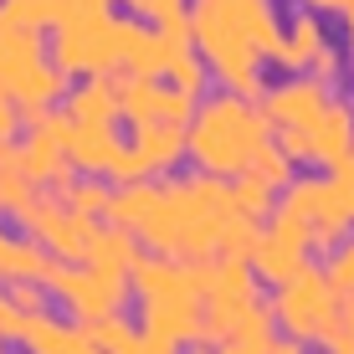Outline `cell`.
<instances>
[{
    "label": "cell",
    "mask_w": 354,
    "mask_h": 354,
    "mask_svg": "<svg viewBox=\"0 0 354 354\" xmlns=\"http://www.w3.org/2000/svg\"><path fill=\"white\" fill-rule=\"evenodd\" d=\"M303 6H308L313 16H344V10L354 6V0H303Z\"/></svg>",
    "instance_id": "cell-37"
},
{
    "label": "cell",
    "mask_w": 354,
    "mask_h": 354,
    "mask_svg": "<svg viewBox=\"0 0 354 354\" xmlns=\"http://www.w3.org/2000/svg\"><path fill=\"white\" fill-rule=\"evenodd\" d=\"M247 175L267 180L272 190H288V185H292V160H288V149H283V144H272V139H267L262 149H257V160H252V169H247Z\"/></svg>",
    "instance_id": "cell-27"
},
{
    "label": "cell",
    "mask_w": 354,
    "mask_h": 354,
    "mask_svg": "<svg viewBox=\"0 0 354 354\" xmlns=\"http://www.w3.org/2000/svg\"><path fill=\"white\" fill-rule=\"evenodd\" d=\"M324 108H328V82L319 77V72H308V77H288L283 88L267 93L262 113H267L272 129H308Z\"/></svg>",
    "instance_id": "cell-12"
},
{
    "label": "cell",
    "mask_w": 354,
    "mask_h": 354,
    "mask_svg": "<svg viewBox=\"0 0 354 354\" xmlns=\"http://www.w3.org/2000/svg\"><path fill=\"white\" fill-rule=\"evenodd\" d=\"M108 201H113V190H108L103 180H77V185L67 190V205L82 211V216H97V211L108 216Z\"/></svg>",
    "instance_id": "cell-29"
},
{
    "label": "cell",
    "mask_w": 354,
    "mask_h": 354,
    "mask_svg": "<svg viewBox=\"0 0 354 354\" xmlns=\"http://www.w3.org/2000/svg\"><path fill=\"white\" fill-rule=\"evenodd\" d=\"M334 185H339V195H344V201H349V211H354V149L334 165Z\"/></svg>",
    "instance_id": "cell-35"
},
{
    "label": "cell",
    "mask_w": 354,
    "mask_h": 354,
    "mask_svg": "<svg viewBox=\"0 0 354 354\" xmlns=\"http://www.w3.org/2000/svg\"><path fill=\"white\" fill-rule=\"evenodd\" d=\"M82 334H88V339H93V344L103 349V354H118V349H124L133 334H139V328H129L124 319H118V313H108V319H93V324H82Z\"/></svg>",
    "instance_id": "cell-28"
},
{
    "label": "cell",
    "mask_w": 354,
    "mask_h": 354,
    "mask_svg": "<svg viewBox=\"0 0 354 354\" xmlns=\"http://www.w3.org/2000/svg\"><path fill=\"white\" fill-rule=\"evenodd\" d=\"M277 211H288L292 221L308 231L313 247H334V241L349 231V221H354L349 201L339 195L334 180H292L283 190V205H277Z\"/></svg>",
    "instance_id": "cell-9"
},
{
    "label": "cell",
    "mask_w": 354,
    "mask_h": 354,
    "mask_svg": "<svg viewBox=\"0 0 354 354\" xmlns=\"http://www.w3.org/2000/svg\"><path fill=\"white\" fill-rule=\"evenodd\" d=\"M124 36H129V21H113L108 10L97 16H77V21H62L57 26V41H52V62L67 72H113L124 67Z\"/></svg>",
    "instance_id": "cell-6"
},
{
    "label": "cell",
    "mask_w": 354,
    "mask_h": 354,
    "mask_svg": "<svg viewBox=\"0 0 354 354\" xmlns=\"http://www.w3.org/2000/svg\"><path fill=\"white\" fill-rule=\"evenodd\" d=\"M190 21L211 77H221L241 97H257L262 62H272L277 41H283L272 0H190Z\"/></svg>",
    "instance_id": "cell-2"
},
{
    "label": "cell",
    "mask_w": 354,
    "mask_h": 354,
    "mask_svg": "<svg viewBox=\"0 0 354 354\" xmlns=\"http://www.w3.org/2000/svg\"><path fill=\"white\" fill-rule=\"evenodd\" d=\"M139 257H144V252H139V231H129V226H118V221L93 231V247H88V262H93V267L129 277Z\"/></svg>",
    "instance_id": "cell-20"
},
{
    "label": "cell",
    "mask_w": 354,
    "mask_h": 354,
    "mask_svg": "<svg viewBox=\"0 0 354 354\" xmlns=\"http://www.w3.org/2000/svg\"><path fill=\"white\" fill-rule=\"evenodd\" d=\"M6 149H10V144H0V154H6Z\"/></svg>",
    "instance_id": "cell-42"
},
{
    "label": "cell",
    "mask_w": 354,
    "mask_h": 354,
    "mask_svg": "<svg viewBox=\"0 0 354 354\" xmlns=\"http://www.w3.org/2000/svg\"><path fill=\"white\" fill-rule=\"evenodd\" d=\"M236 211L241 216H252V221H267V216L277 211V201H272V185H267V180H257V175H236Z\"/></svg>",
    "instance_id": "cell-26"
},
{
    "label": "cell",
    "mask_w": 354,
    "mask_h": 354,
    "mask_svg": "<svg viewBox=\"0 0 354 354\" xmlns=\"http://www.w3.org/2000/svg\"><path fill=\"white\" fill-rule=\"evenodd\" d=\"M21 349H31V354H103L88 334H82V324L72 328V324H62V319H52L46 308H41V313H31Z\"/></svg>",
    "instance_id": "cell-16"
},
{
    "label": "cell",
    "mask_w": 354,
    "mask_h": 354,
    "mask_svg": "<svg viewBox=\"0 0 354 354\" xmlns=\"http://www.w3.org/2000/svg\"><path fill=\"white\" fill-rule=\"evenodd\" d=\"M205 77H211V67H205L201 46H175V52H169V82H175V88H185V93L201 97Z\"/></svg>",
    "instance_id": "cell-25"
},
{
    "label": "cell",
    "mask_w": 354,
    "mask_h": 354,
    "mask_svg": "<svg viewBox=\"0 0 354 354\" xmlns=\"http://www.w3.org/2000/svg\"><path fill=\"white\" fill-rule=\"evenodd\" d=\"M267 133H272V124H267L262 108H252V97H241V93L205 97L190 118V160L205 175L236 180L252 169Z\"/></svg>",
    "instance_id": "cell-4"
},
{
    "label": "cell",
    "mask_w": 354,
    "mask_h": 354,
    "mask_svg": "<svg viewBox=\"0 0 354 354\" xmlns=\"http://www.w3.org/2000/svg\"><path fill=\"white\" fill-rule=\"evenodd\" d=\"M113 129L118 124H77L72 129V144H67L72 165L88 169V175H108V169L118 165V154H124V144H118Z\"/></svg>",
    "instance_id": "cell-18"
},
{
    "label": "cell",
    "mask_w": 354,
    "mask_h": 354,
    "mask_svg": "<svg viewBox=\"0 0 354 354\" xmlns=\"http://www.w3.org/2000/svg\"><path fill=\"white\" fill-rule=\"evenodd\" d=\"M46 292L72 313L77 324H93V319H108V313L124 308L129 298V277L118 272H103V267H67V262H52L46 267Z\"/></svg>",
    "instance_id": "cell-8"
},
{
    "label": "cell",
    "mask_w": 354,
    "mask_h": 354,
    "mask_svg": "<svg viewBox=\"0 0 354 354\" xmlns=\"http://www.w3.org/2000/svg\"><path fill=\"white\" fill-rule=\"evenodd\" d=\"M21 226H26L31 236H41V247L57 252L62 262H88L93 231H97L93 216L72 211V205H62V201H41V195H36V205L26 211V221H21Z\"/></svg>",
    "instance_id": "cell-11"
},
{
    "label": "cell",
    "mask_w": 354,
    "mask_h": 354,
    "mask_svg": "<svg viewBox=\"0 0 354 354\" xmlns=\"http://www.w3.org/2000/svg\"><path fill=\"white\" fill-rule=\"evenodd\" d=\"M339 67H344V57H339V52H334V46H324V52H319V57H313V72H319V77H324V82H334V77H339Z\"/></svg>",
    "instance_id": "cell-36"
},
{
    "label": "cell",
    "mask_w": 354,
    "mask_h": 354,
    "mask_svg": "<svg viewBox=\"0 0 354 354\" xmlns=\"http://www.w3.org/2000/svg\"><path fill=\"white\" fill-rule=\"evenodd\" d=\"M36 62H46L41 26H21L10 10H0V93H6L26 67H36Z\"/></svg>",
    "instance_id": "cell-15"
},
{
    "label": "cell",
    "mask_w": 354,
    "mask_h": 354,
    "mask_svg": "<svg viewBox=\"0 0 354 354\" xmlns=\"http://www.w3.org/2000/svg\"><path fill=\"white\" fill-rule=\"evenodd\" d=\"M257 303V267L252 257H211L205 267V339L231 344L236 324Z\"/></svg>",
    "instance_id": "cell-7"
},
{
    "label": "cell",
    "mask_w": 354,
    "mask_h": 354,
    "mask_svg": "<svg viewBox=\"0 0 354 354\" xmlns=\"http://www.w3.org/2000/svg\"><path fill=\"white\" fill-rule=\"evenodd\" d=\"M46 267H52V252L41 247V236H10V231H0V283H21V277L41 283Z\"/></svg>",
    "instance_id": "cell-21"
},
{
    "label": "cell",
    "mask_w": 354,
    "mask_h": 354,
    "mask_svg": "<svg viewBox=\"0 0 354 354\" xmlns=\"http://www.w3.org/2000/svg\"><path fill=\"white\" fill-rule=\"evenodd\" d=\"M124 67L133 77H165L169 72V41L165 31H144L139 21H129V36H124Z\"/></svg>",
    "instance_id": "cell-22"
},
{
    "label": "cell",
    "mask_w": 354,
    "mask_h": 354,
    "mask_svg": "<svg viewBox=\"0 0 354 354\" xmlns=\"http://www.w3.org/2000/svg\"><path fill=\"white\" fill-rule=\"evenodd\" d=\"M308 252H313V236L292 221L288 211H272V226L257 231V241H252V267H257L262 283H288L292 272H303L308 267Z\"/></svg>",
    "instance_id": "cell-10"
},
{
    "label": "cell",
    "mask_w": 354,
    "mask_h": 354,
    "mask_svg": "<svg viewBox=\"0 0 354 354\" xmlns=\"http://www.w3.org/2000/svg\"><path fill=\"white\" fill-rule=\"evenodd\" d=\"M31 205H36V180L21 169V154L6 149L0 154V211H6L10 221H26Z\"/></svg>",
    "instance_id": "cell-23"
},
{
    "label": "cell",
    "mask_w": 354,
    "mask_h": 354,
    "mask_svg": "<svg viewBox=\"0 0 354 354\" xmlns=\"http://www.w3.org/2000/svg\"><path fill=\"white\" fill-rule=\"evenodd\" d=\"M0 354H6V334H0Z\"/></svg>",
    "instance_id": "cell-41"
},
{
    "label": "cell",
    "mask_w": 354,
    "mask_h": 354,
    "mask_svg": "<svg viewBox=\"0 0 354 354\" xmlns=\"http://www.w3.org/2000/svg\"><path fill=\"white\" fill-rule=\"evenodd\" d=\"M272 313H277V324H283L288 339H298V344H324V339L339 328V319H344V298H339V288L328 283V272L303 267V272H292L288 283H277Z\"/></svg>",
    "instance_id": "cell-5"
},
{
    "label": "cell",
    "mask_w": 354,
    "mask_h": 354,
    "mask_svg": "<svg viewBox=\"0 0 354 354\" xmlns=\"http://www.w3.org/2000/svg\"><path fill=\"white\" fill-rule=\"evenodd\" d=\"M129 6H133V16L154 21V26H169V21L190 16V0H129Z\"/></svg>",
    "instance_id": "cell-30"
},
{
    "label": "cell",
    "mask_w": 354,
    "mask_h": 354,
    "mask_svg": "<svg viewBox=\"0 0 354 354\" xmlns=\"http://www.w3.org/2000/svg\"><path fill=\"white\" fill-rule=\"evenodd\" d=\"M0 10H10L21 26H46L52 21V0H6Z\"/></svg>",
    "instance_id": "cell-33"
},
{
    "label": "cell",
    "mask_w": 354,
    "mask_h": 354,
    "mask_svg": "<svg viewBox=\"0 0 354 354\" xmlns=\"http://www.w3.org/2000/svg\"><path fill=\"white\" fill-rule=\"evenodd\" d=\"M324 46H328V36H324V26H319V16H313V10H298V16L288 21L283 41H277L272 62L288 67V72H298V67H313V57H319Z\"/></svg>",
    "instance_id": "cell-19"
},
{
    "label": "cell",
    "mask_w": 354,
    "mask_h": 354,
    "mask_svg": "<svg viewBox=\"0 0 354 354\" xmlns=\"http://www.w3.org/2000/svg\"><path fill=\"white\" fill-rule=\"evenodd\" d=\"M67 113L77 124H118L124 118V97H118V82L108 72H93L82 88L67 93Z\"/></svg>",
    "instance_id": "cell-17"
},
{
    "label": "cell",
    "mask_w": 354,
    "mask_h": 354,
    "mask_svg": "<svg viewBox=\"0 0 354 354\" xmlns=\"http://www.w3.org/2000/svg\"><path fill=\"white\" fill-rule=\"evenodd\" d=\"M349 149H354V103H334L328 97V108L308 124V160L334 169Z\"/></svg>",
    "instance_id": "cell-14"
},
{
    "label": "cell",
    "mask_w": 354,
    "mask_h": 354,
    "mask_svg": "<svg viewBox=\"0 0 354 354\" xmlns=\"http://www.w3.org/2000/svg\"><path fill=\"white\" fill-rule=\"evenodd\" d=\"M129 288L144 308V328H160L175 344L205 339V267L185 257H139Z\"/></svg>",
    "instance_id": "cell-3"
},
{
    "label": "cell",
    "mask_w": 354,
    "mask_h": 354,
    "mask_svg": "<svg viewBox=\"0 0 354 354\" xmlns=\"http://www.w3.org/2000/svg\"><path fill=\"white\" fill-rule=\"evenodd\" d=\"M16 129H21V108H16V97H10V93H0V144L16 139Z\"/></svg>",
    "instance_id": "cell-34"
},
{
    "label": "cell",
    "mask_w": 354,
    "mask_h": 354,
    "mask_svg": "<svg viewBox=\"0 0 354 354\" xmlns=\"http://www.w3.org/2000/svg\"><path fill=\"white\" fill-rule=\"evenodd\" d=\"M124 118L129 124H149V118H165V82L160 77H129L124 88Z\"/></svg>",
    "instance_id": "cell-24"
},
{
    "label": "cell",
    "mask_w": 354,
    "mask_h": 354,
    "mask_svg": "<svg viewBox=\"0 0 354 354\" xmlns=\"http://www.w3.org/2000/svg\"><path fill=\"white\" fill-rule=\"evenodd\" d=\"M129 149L139 154L144 175H165L190 154V129L185 124H169V118H149V124H133Z\"/></svg>",
    "instance_id": "cell-13"
},
{
    "label": "cell",
    "mask_w": 354,
    "mask_h": 354,
    "mask_svg": "<svg viewBox=\"0 0 354 354\" xmlns=\"http://www.w3.org/2000/svg\"><path fill=\"white\" fill-rule=\"evenodd\" d=\"M272 354H303L298 339H283V344H272Z\"/></svg>",
    "instance_id": "cell-39"
},
{
    "label": "cell",
    "mask_w": 354,
    "mask_h": 354,
    "mask_svg": "<svg viewBox=\"0 0 354 354\" xmlns=\"http://www.w3.org/2000/svg\"><path fill=\"white\" fill-rule=\"evenodd\" d=\"M144 247L165 252V257H185V262H211V257H247L257 241L262 221L236 211V190L221 175H190V180H169L154 190L144 221L133 226Z\"/></svg>",
    "instance_id": "cell-1"
},
{
    "label": "cell",
    "mask_w": 354,
    "mask_h": 354,
    "mask_svg": "<svg viewBox=\"0 0 354 354\" xmlns=\"http://www.w3.org/2000/svg\"><path fill=\"white\" fill-rule=\"evenodd\" d=\"M195 108H201V103H195V93L175 88V82H169V88H165V118H169V124H185V129H190Z\"/></svg>",
    "instance_id": "cell-32"
},
{
    "label": "cell",
    "mask_w": 354,
    "mask_h": 354,
    "mask_svg": "<svg viewBox=\"0 0 354 354\" xmlns=\"http://www.w3.org/2000/svg\"><path fill=\"white\" fill-rule=\"evenodd\" d=\"M221 354H257V349H247V344H221Z\"/></svg>",
    "instance_id": "cell-40"
},
{
    "label": "cell",
    "mask_w": 354,
    "mask_h": 354,
    "mask_svg": "<svg viewBox=\"0 0 354 354\" xmlns=\"http://www.w3.org/2000/svg\"><path fill=\"white\" fill-rule=\"evenodd\" d=\"M328 283L339 288V298H344V303H354V241L334 252V262H328Z\"/></svg>",
    "instance_id": "cell-31"
},
{
    "label": "cell",
    "mask_w": 354,
    "mask_h": 354,
    "mask_svg": "<svg viewBox=\"0 0 354 354\" xmlns=\"http://www.w3.org/2000/svg\"><path fill=\"white\" fill-rule=\"evenodd\" d=\"M344 41H349V57H354V6L344 10Z\"/></svg>",
    "instance_id": "cell-38"
}]
</instances>
